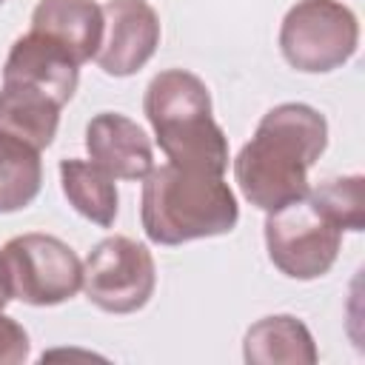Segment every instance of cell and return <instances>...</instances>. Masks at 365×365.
<instances>
[{
	"instance_id": "15",
	"label": "cell",
	"mask_w": 365,
	"mask_h": 365,
	"mask_svg": "<svg viewBox=\"0 0 365 365\" xmlns=\"http://www.w3.org/2000/svg\"><path fill=\"white\" fill-rule=\"evenodd\" d=\"M43 185L40 151L0 134V214L20 211L34 202Z\"/></svg>"
},
{
	"instance_id": "17",
	"label": "cell",
	"mask_w": 365,
	"mask_h": 365,
	"mask_svg": "<svg viewBox=\"0 0 365 365\" xmlns=\"http://www.w3.org/2000/svg\"><path fill=\"white\" fill-rule=\"evenodd\" d=\"M11 302V294H9V285H6V277H3V265H0V365H17L29 356V334L26 328L6 317L3 308Z\"/></svg>"
},
{
	"instance_id": "11",
	"label": "cell",
	"mask_w": 365,
	"mask_h": 365,
	"mask_svg": "<svg viewBox=\"0 0 365 365\" xmlns=\"http://www.w3.org/2000/svg\"><path fill=\"white\" fill-rule=\"evenodd\" d=\"M31 31L60 43L80 66L97 57L103 40V6L97 0H40Z\"/></svg>"
},
{
	"instance_id": "3",
	"label": "cell",
	"mask_w": 365,
	"mask_h": 365,
	"mask_svg": "<svg viewBox=\"0 0 365 365\" xmlns=\"http://www.w3.org/2000/svg\"><path fill=\"white\" fill-rule=\"evenodd\" d=\"M143 111L168 163L211 174L228 168V137L214 120L208 86L185 68H165L151 77Z\"/></svg>"
},
{
	"instance_id": "2",
	"label": "cell",
	"mask_w": 365,
	"mask_h": 365,
	"mask_svg": "<svg viewBox=\"0 0 365 365\" xmlns=\"http://www.w3.org/2000/svg\"><path fill=\"white\" fill-rule=\"evenodd\" d=\"M140 220L154 245H182L234 231L240 205L222 174L165 163L143 177Z\"/></svg>"
},
{
	"instance_id": "7",
	"label": "cell",
	"mask_w": 365,
	"mask_h": 365,
	"mask_svg": "<svg viewBox=\"0 0 365 365\" xmlns=\"http://www.w3.org/2000/svg\"><path fill=\"white\" fill-rule=\"evenodd\" d=\"M157 288V265L148 245L114 234L100 240L83 262V291L106 314L140 311Z\"/></svg>"
},
{
	"instance_id": "6",
	"label": "cell",
	"mask_w": 365,
	"mask_h": 365,
	"mask_svg": "<svg viewBox=\"0 0 365 365\" xmlns=\"http://www.w3.org/2000/svg\"><path fill=\"white\" fill-rule=\"evenodd\" d=\"M342 245V231L305 194L265 217V248L274 268L291 279L325 277Z\"/></svg>"
},
{
	"instance_id": "5",
	"label": "cell",
	"mask_w": 365,
	"mask_h": 365,
	"mask_svg": "<svg viewBox=\"0 0 365 365\" xmlns=\"http://www.w3.org/2000/svg\"><path fill=\"white\" fill-rule=\"evenodd\" d=\"M0 265L11 299L48 308L71 299L83 288V262L68 242L54 234H20L0 248Z\"/></svg>"
},
{
	"instance_id": "8",
	"label": "cell",
	"mask_w": 365,
	"mask_h": 365,
	"mask_svg": "<svg viewBox=\"0 0 365 365\" xmlns=\"http://www.w3.org/2000/svg\"><path fill=\"white\" fill-rule=\"evenodd\" d=\"M160 17L145 0H108L103 6V40L97 66L111 77L137 74L160 46Z\"/></svg>"
},
{
	"instance_id": "12",
	"label": "cell",
	"mask_w": 365,
	"mask_h": 365,
	"mask_svg": "<svg viewBox=\"0 0 365 365\" xmlns=\"http://www.w3.org/2000/svg\"><path fill=\"white\" fill-rule=\"evenodd\" d=\"M242 356L251 365H314L319 359L308 325L291 314L257 319L245 331Z\"/></svg>"
},
{
	"instance_id": "13",
	"label": "cell",
	"mask_w": 365,
	"mask_h": 365,
	"mask_svg": "<svg viewBox=\"0 0 365 365\" xmlns=\"http://www.w3.org/2000/svg\"><path fill=\"white\" fill-rule=\"evenodd\" d=\"M60 106L23 86H0V134L20 140L37 151L48 148L57 137Z\"/></svg>"
},
{
	"instance_id": "14",
	"label": "cell",
	"mask_w": 365,
	"mask_h": 365,
	"mask_svg": "<svg viewBox=\"0 0 365 365\" xmlns=\"http://www.w3.org/2000/svg\"><path fill=\"white\" fill-rule=\"evenodd\" d=\"M60 185H63L68 205L80 217L91 220L100 228L114 225L117 208H120V194H117V182L108 171H103L91 160L68 157V160H60Z\"/></svg>"
},
{
	"instance_id": "18",
	"label": "cell",
	"mask_w": 365,
	"mask_h": 365,
	"mask_svg": "<svg viewBox=\"0 0 365 365\" xmlns=\"http://www.w3.org/2000/svg\"><path fill=\"white\" fill-rule=\"evenodd\" d=\"M3 3H6V0H0V6H3Z\"/></svg>"
},
{
	"instance_id": "1",
	"label": "cell",
	"mask_w": 365,
	"mask_h": 365,
	"mask_svg": "<svg viewBox=\"0 0 365 365\" xmlns=\"http://www.w3.org/2000/svg\"><path fill=\"white\" fill-rule=\"evenodd\" d=\"M328 145V123L308 103H279L257 123L234 157V180L259 211H277L308 194V171Z\"/></svg>"
},
{
	"instance_id": "4",
	"label": "cell",
	"mask_w": 365,
	"mask_h": 365,
	"mask_svg": "<svg viewBox=\"0 0 365 365\" xmlns=\"http://www.w3.org/2000/svg\"><path fill=\"white\" fill-rule=\"evenodd\" d=\"M359 46V20L339 0H297L279 26L285 63L305 74L342 68Z\"/></svg>"
},
{
	"instance_id": "9",
	"label": "cell",
	"mask_w": 365,
	"mask_h": 365,
	"mask_svg": "<svg viewBox=\"0 0 365 365\" xmlns=\"http://www.w3.org/2000/svg\"><path fill=\"white\" fill-rule=\"evenodd\" d=\"M3 83L34 88L51 97L60 108L74 97L80 83V63L46 34L29 31L17 37L3 63Z\"/></svg>"
},
{
	"instance_id": "10",
	"label": "cell",
	"mask_w": 365,
	"mask_h": 365,
	"mask_svg": "<svg viewBox=\"0 0 365 365\" xmlns=\"http://www.w3.org/2000/svg\"><path fill=\"white\" fill-rule=\"evenodd\" d=\"M86 151L114 180H143L154 168L151 140L131 117L117 111H100L88 120Z\"/></svg>"
},
{
	"instance_id": "16",
	"label": "cell",
	"mask_w": 365,
	"mask_h": 365,
	"mask_svg": "<svg viewBox=\"0 0 365 365\" xmlns=\"http://www.w3.org/2000/svg\"><path fill=\"white\" fill-rule=\"evenodd\" d=\"M308 197L339 231H362L365 225V177L362 174L325 180L308 188Z\"/></svg>"
}]
</instances>
